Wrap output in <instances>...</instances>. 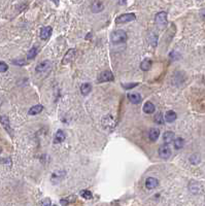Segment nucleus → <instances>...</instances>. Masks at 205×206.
<instances>
[{
	"label": "nucleus",
	"mask_w": 205,
	"mask_h": 206,
	"mask_svg": "<svg viewBox=\"0 0 205 206\" xmlns=\"http://www.w3.org/2000/svg\"><path fill=\"white\" fill-rule=\"evenodd\" d=\"M128 36L127 33L125 32L124 30H117L114 32H112V34L110 36V39L114 43H121V42H125L127 40Z\"/></svg>",
	"instance_id": "f257e3e1"
},
{
	"label": "nucleus",
	"mask_w": 205,
	"mask_h": 206,
	"mask_svg": "<svg viewBox=\"0 0 205 206\" xmlns=\"http://www.w3.org/2000/svg\"><path fill=\"white\" fill-rule=\"evenodd\" d=\"M155 22L159 28H165L167 26V13L165 12H160L155 17Z\"/></svg>",
	"instance_id": "f03ea898"
},
{
	"label": "nucleus",
	"mask_w": 205,
	"mask_h": 206,
	"mask_svg": "<svg viewBox=\"0 0 205 206\" xmlns=\"http://www.w3.org/2000/svg\"><path fill=\"white\" fill-rule=\"evenodd\" d=\"M136 19L135 13H124V15H121L116 19V24H125L129 23V22H132Z\"/></svg>",
	"instance_id": "7ed1b4c3"
},
{
	"label": "nucleus",
	"mask_w": 205,
	"mask_h": 206,
	"mask_svg": "<svg viewBox=\"0 0 205 206\" xmlns=\"http://www.w3.org/2000/svg\"><path fill=\"white\" fill-rule=\"evenodd\" d=\"M114 75H112V73L109 71V70H106V71H103L101 72L99 74V77H98V81L99 83H104V81H114Z\"/></svg>",
	"instance_id": "20e7f679"
},
{
	"label": "nucleus",
	"mask_w": 205,
	"mask_h": 206,
	"mask_svg": "<svg viewBox=\"0 0 205 206\" xmlns=\"http://www.w3.org/2000/svg\"><path fill=\"white\" fill-rule=\"evenodd\" d=\"M75 54H76V51L74 49L69 50L68 52L65 54V56H64V58H63V61H62L63 65H67V64L71 63L75 58Z\"/></svg>",
	"instance_id": "39448f33"
},
{
	"label": "nucleus",
	"mask_w": 205,
	"mask_h": 206,
	"mask_svg": "<svg viewBox=\"0 0 205 206\" xmlns=\"http://www.w3.org/2000/svg\"><path fill=\"white\" fill-rule=\"evenodd\" d=\"M50 66H52V63H50V61H43L41 63H39L37 66H36L35 70L37 72L43 73V72L49 71V70L50 69Z\"/></svg>",
	"instance_id": "423d86ee"
},
{
	"label": "nucleus",
	"mask_w": 205,
	"mask_h": 206,
	"mask_svg": "<svg viewBox=\"0 0 205 206\" xmlns=\"http://www.w3.org/2000/svg\"><path fill=\"white\" fill-rule=\"evenodd\" d=\"M0 123H1V125L3 126V128L7 131V133L9 134L10 136H13V130L10 128L9 120H8V118L6 115H1V117H0Z\"/></svg>",
	"instance_id": "0eeeda50"
},
{
	"label": "nucleus",
	"mask_w": 205,
	"mask_h": 206,
	"mask_svg": "<svg viewBox=\"0 0 205 206\" xmlns=\"http://www.w3.org/2000/svg\"><path fill=\"white\" fill-rule=\"evenodd\" d=\"M158 153H159V156L163 158V159H168V158L171 156V149L169 146L165 144V145L160 146Z\"/></svg>",
	"instance_id": "6e6552de"
},
{
	"label": "nucleus",
	"mask_w": 205,
	"mask_h": 206,
	"mask_svg": "<svg viewBox=\"0 0 205 206\" xmlns=\"http://www.w3.org/2000/svg\"><path fill=\"white\" fill-rule=\"evenodd\" d=\"M91 9L94 13H101L104 9V3L102 1H94L91 5Z\"/></svg>",
	"instance_id": "1a4fd4ad"
},
{
	"label": "nucleus",
	"mask_w": 205,
	"mask_h": 206,
	"mask_svg": "<svg viewBox=\"0 0 205 206\" xmlns=\"http://www.w3.org/2000/svg\"><path fill=\"white\" fill-rule=\"evenodd\" d=\"M52 32H53V29H52V27H50V26L41 28V30H40V38L43 39V40H47V39H49L50 36L52 35Z\"/></svg>",
	"instance_id": "9d476101"
},
{
	"label": "nucleus",
	"mask_w": 205,
	"mask_h": 206,
	"mask_svg": "<svg viewBox=\"0 0 205 206\" xmlns=\"http://www.w3.org/2000/svg\"><path fill=\"white\" fill-rule=\"evenodd\" d=\"M159 185L158 179L155 178V177H148L145 182V187H147L148 190H153V189H156Z\"/></svg>",
	"instance_id": "9b49d317"
},
{
	"label": "nucleus",
	"mask_w": 205,
	"mask_h": 206,
	"mask_svg": "<svg viewBox=\"0 0 205 206\" xmlns=\"http://www.w3.org/2000/svg\"><path fill=\"white\" fill-rule=\"evenodd\" d=\"M128 99H129V101H130L131 103L139 104L140 102H141L142 98H141V96H140V94H138V93H130V94H128Z\"/></svg>",
	"instance_id": "f8f14e48"
},
{
	"label": "nucleus",
	"mask_w": 205,
	"mask_h": 206,
	"mask_svg": "<svg viewBox=\"0 0 205 206\" xmlns=\"http://www.w3.org/2000/svg\"><path fill=\"white\" fill-rule=\"evenodd\" d=\"M174 139V133L171 131H167L165 132L164 135H163V141L165 142V144H169V143H171L173 141Z\"/></svg>",
	"instance_id": "ddd939ff"
},
{
	"label": "nucleus",
	"mask_w": 205,
	"mask_h": 206,
	"mask_svg": "<svg viewBox=\"0 0 205 206\" xmlns=\"http://www.w3.org/2000/svg\"><path fill=\"white\" fill-rule=\"evenodd\" d=\"M65 138H66V136H65L64 131H62V130H58L57 133H56V135H55L54 142L55 143H61L65 140Z\"/></svg>",
	"instance_id": "4468645a"
},
{
	"label": "nucleus",
	"mask_w": 205,
	"mask_h": 206,
	"mask_svg": "<svg viewBox=\"0 0 205 206\" xmlns=\"http://www.w3.org/2000/svg\"><path fill=\"white\" fill-rule=\"evenodd\" d=\"M43 106L40 105V104H37V105L32 106L31 108L29 109V111H28V114H30V115H36V114H38L39 112L43 111Z\"/></svg>",
	"instance_id": "2eb2a0df"
},
{
	"label": "nucleus",
	"mask_w": 205,
	"mask_h": 206,
	"mask_svg": "<svg viewBox=\"0 0 205 206\" xmlns=\"http://www.w3.org/2000/svg\"><path fill=\"white\" fill-rule=\"evenodd\" d=\"M176 118H177V115H176L175 111L169 110V111H167L166 114H165V118H164V120L166 121V122H168V123H172V122H174V121L176 120Z\"/></svg>",
	"instance_id": "dca6fc26"
},
{
	"label": "nucleus",
	"mask_w": 205,
	"mask_h": 206,
	"mask_svg": "<svg viewBox=\"0 0 205 206\" xmlns=\"http://www.w3.org/2000/svg\"><path fill=\"white\" fill-rule=\"evenodd\" d=\"M151 65H153V62L150 59H145L141 62L140 64V68H141L143 71H148L151 68Z\"/></svg>",
	"instance_id": "f3484780"
},
{
	"label": "nucleus",
	"mask_w": 205,
	"mask_h": 206,
	"mask_svg": "<svg viewBox=\"0 0 205 206\" xmlns=\"http://www.w3.org/2000/svg\"><path fill=\"white\" fill-rule=\"evenodd\" d=\"M143 111H144L145 114H154V111H155V105L151 102H150V101H147V102H145V104L143 105Z\"/></svg>",
	"instance_id": "a211bd4d"
},
{
	"label": "nucleus",
	"mask_w": 205,
	"mask_h": 206,
	"mask_svg": "<svg viewBox=\"0 0 205 206\" xmlns=\"http://www.w3.org/2000/svg\"><path fill=\"white\" fill-rule=\"evenodd\" d=\"M92 91V86L91 84H88V83H85L81 84L80 87V93L83 94L84 96H87L88 94H90V92Z\"/></svg>",
	"instance_id": "6ab92c4d"
},
{
	"label": "nucleus",
	"mask_w": 205,
	"mask_h": 206,
	"mask_svg": "<svg viewBox=\"0 0 205 206\" xmlns=\"http://www.w3.org/2000/svg\"><path fill=\"white\" fill-rule=\"evenodd\" d=\"M148 136H150V139L151 140V141H156L160 136V131L158 129H151L150 131Z\"/></svg>",
	"instance_id": "aec40b11"
},
{
	"label": "nucleus",
	"mask_w": 205,
	"mask_h": 206,
	"mask_svg": "<svg viewBox=\"0 0 205 206\" xmlns=\"http://www.w3.org/2000/svg\"><path fill=\"white\" fill-rule=\"evenodd\" d=\"M173 144H174V148L176 149H181L184 148V139L181 137L176 138V139H174Z\"/></svg>",
	"instance_id": "412c9836"
},
{
	"label": "nucleus",
	"mask_w": 205,
	"mask_h": 206,
	"mask_svg": "<svg viewBox=\"0 0 205 206\" xmlns=\"http://www.w3.org/2000/svg\"><path fill=\"white\" fill-rule=\"evenodd\" d=\"M37 53H38V47H33L32 49H30V51L28 52L27 59H29V60L34 59L36 57V55H37Z\"/></svg>",
	"instance_id": "4be33fe9"
},
{
	"label": "nucleus",
	"mask_w": 205,
	"mask_h": 206,
	"mask_svg": "<svg viewBox=\"0 0 205 206\" xmlns=\"http://www.w3.org/2000/svg\"><path fill=\"white\" fill-rule=\"evenodd\" d=\"M200 161H201L200 156H199V155H197V154L192 155V156H191V158H190V162L192 163L193 165H197V164H199V163H200Z\"/></svg>",
	"instance_id": "5701e85b"
},
{
	"label": "nucleus",
	"mask_w": 205,
	"mask_h": 206,
	"mask_svg": "<svg viewBox=\"0 0 205 206\" xmlns=\"http://www.w3.org/2000/svg\"><path fill=\"white\" fill-rule=\"evenodd\" d=\"M80 196L84 197L85 199H92V197H93V195H92V193L88 190H84L80 192Z\"/></svg>",
	"instance_id": "b1692460"
},
{
	"label": "nucleus",
	"mask_w": 205,
	"mask_h": 206,
	"mask_svg": "<svg viewBox=\"0 0 205 206\" xmlns=\"http://www.w3.org/2000/svg\"><path fill=\"white\" fill-rule=\"evenodd\" d=\"M155 122L157 123V124H163L164 123V118H163V115H162V114H157L156 115H155Z\"/></svg>",
	"instance_id": "393cba45"
},
{
	"label": "nucleus",
	"mask_w": 205,
	"mask_h": 206,
	"mask_svg": "<svg viewBox=\"0 0 205 206\" xmlns=\"http://www.w3.org/2000/svg\"><path fill=\"white\" fill-rule=\"evenodd\" d=\"M8 69V65L5 62L0 61V72H5Z\"/></svg>",
	"instance_id": "a878e982"
},
{
	"label": "nucleus",
	"mask_w": 205,
	"mask_h": 206,
	"mask_svg": "<svg viewBox=\"0 0 205 206\" xmlns=\"http://www.w3.org/2000/svg\"><path fill=\"white\" fill-rule=\"evenodd\" d=\"M137 84H136V83L135 84H123L122 86H123V88H124L125 90H130V89H133L134 87H136Z\"/></svg>",
	"instance_id": "bb28decb"
},
{
	"label": "nucleus",
	"mask_w": 205,
	"mask_h": 206,
	"mask_svg": "<svg viewBox=\"0 0 205 206\" xmlns=\"http://www.w3.org/2000/svg\"><path fill=\"white\" fill-rule=\"evenodd\" d=\"M41 206H52V202H50V198L43 199V202H41Z\"/></svg>",
	"instance_id": "cd10ccee"
},
{
	"label": "nucleus",
	"mask_w": 205,
	"mask_h": 206,
	"mask_svg": "<svg viewBox=\"0 0 205 206\" xmlns=\"http://www.w3.org/2000/svg\"><path fill=\"white\" fill-rule=\"evenodd\" d=\"M60 202H61V204H62L63 206H67L69 204V201H68V200H66V199H62Z\"/></svg>",
	"instance_id": "c85d7f7f"
},
{
	"label": "nucleus",
	"mask_w": 205,
	"mask_h": 206,
	"mask_svg": "<svg viewBox=\"0 0 205 206\" xmlns=\"http://www.w3.org/2000/svg\"><path fill=\"white\" fill-rule=\"evenodd\" d=\"M13 63H17V64H19V66H22V65L26 64V62L23 60H19V61H13Z\"/></svg>",
	"instance_id": "c756f323"
},
{
	"label": "nucleus",
	"mask_w": 205,
	"mask_h": 206,
	"mask_svg": "<svg viewBox=\"0 0 205 206\" xmlns=\"http://www.w3.org/2000/svg\"><path fill=\"white\" fill-rule=\"evenodd\" d=\"M119 4H126V1H120Z\"/></svg>",
	"instance_id": "7c9ffc66"
},
{
	"label": "nucleus",
	"mask_w": 205,
	"mask_h": 206,
	"mask_svg": "<svg viewBox=\"0 0 205 206\" xmlns=\"http://www.w3.org/2000/svg\"><path fill=\"white\" fill-rule=\"evenodd\" d=\"M1 152H2V148H0V153H1Z\"/></svg>",
	"instance_id": "2f4dec72"
},
{
	"label": "nucleus",
	"mask_w": 205,
	"mask_h": 206,
	"mask_svg": "<svg viewBox=\"0 0 205 206\" xmlns=\"http://www.w3.org/2000/svg\"><path fill=\"white\" fill-rule=\"evenodd\" d=\"M53 206H57V205H53Z\"/></svg>",
	"instance_id": "473e14b6"
}]
</instances>
